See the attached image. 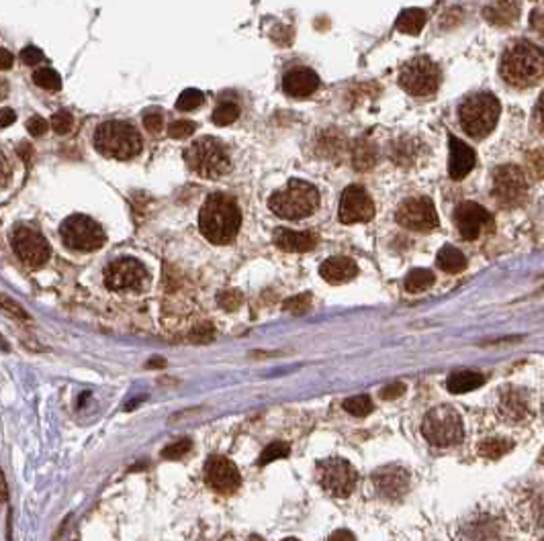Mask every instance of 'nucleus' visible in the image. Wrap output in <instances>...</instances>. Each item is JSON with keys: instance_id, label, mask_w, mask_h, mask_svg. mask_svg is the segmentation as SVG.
<instances>
[{"instance_id": "29", "label": "nucleus", "mask_w": 544, "mask_h": 541, "mask_svg": "<svg viewBox=\"0 0 544 541\" xmlns=\"http://www.w3.org/2000/svg\"><path fill=\"white\" fill-rule=\"evenodd\" d=\"M434 284V274L430 270H412L405 278V290L407 293H424Z\"/></svg>"}, {"instance_id": "40", "label": "nucleus", "mask_w": 544, "mask_h": 541, "mask_svg": "<svg viewBox=\"0 0 544 541\" xmlns=\"http://www.w3.org/2000/svg\"><path fill=\"white\" fill-rule=\"evenodd\" d=\"M195 123L193 121H186V119H182V121H174L172 125H170V129H168V135L170 137H174V139H182V137H188L191 133L195 131Z\"/></svg>"}, {"instance_id": "22", "label": "nucleus", "mask_w": 544, "mask_h": 541, "mask_svg": "<svg viewBox=\"0 0 544 541\" xmlns=\"http://www.w3.org/2000/svg\"><path fill=\"white\" fill-rule=\"evenodd\" d=\"M319 274L321 278L330 284H344V282H350L358 274V268L356 263L352 262L350 258H344V256H338V258H330L326 262L319 266Z\"/></svg>"}, {"instance_id": "44", "label": "nucleus", "mask_w": 544, "mask_h": 541, "mask_svg": "<svg viewBox=\"0 0 544 541\" xmlns=\"http://www.w3.org/2000/svg\"><path fill=\"white\" fill-rule=\"evenodd\" d=\"M191 341H195V344H205V341H211L213 339V327L211 325H201L197 327L193 333H191V337H188Z\"/></svg>"}, {"instance_id": "41", "label": "nucleus", "mask_w": 544, "mask_h": 541, "mask_svg": "<svg viewBox=\"0 0 544 541\" xmlns=\"http://www.w3.org/2000/svg\"><path fill=\"white\" fill-rule=\"evenodd\" d=\"M188 449H191V442H188V439H181V442L170 443L168 447H164V449H162V458L178 459L182 458L184 454H188Z\"/></svg>"}, {"instance_id": "35", "label": "nucleus", "mask_w": 544, "mask_h": 541, "mask_svg": "<svg viewBox=\"0 0 544 541\" xmlns=\"http://www.w3.org/2000/svg\"><path fill=\"white\" fill-rule=\"evenodd\" d=\"M33 80L37 86L46 88V90H58L62 86V80L58 76V72H53L51 67H41L33 74Z\"/></svg>"}, {"instance_id": "14", "label": "nucleus", "mask_w": 544, "mask_h": 541, "mask_svg": "<svg viewBox=\"0 0 544 541\" xmlns=\"http://www.w3.org/2000/svg\"><path fill=\"white\" fill-rule=\"evenodd\" d=\"M11 246L18 260L31 268H39L50 260V244L46 237L29 227H18L11 235Z\"/></svg>"}, {"instance_id": "26", "label": "nucleus", "mask_w": 544, "mask_h": 541, "mask_svg": "<svg viewBox=\"0 0 544 541\" xmlns=\"http://www.w3.org/2000/svg\"><path fill=\"white\" fill-rule=\"evenodd\" d=\"M436 263L440 270H444L448 274H459L466 268V258L462 256V251H459L457 247L446 246L438 251L436 256Z\"/></svg>"}, {"instance_id": "50", "label": "nucleus", "mask_w": 544, "mask_h": 541, "mask_svg": "<svg viewBox=\"0 0 544 541\" xmlns=\"http://www.w3.org/2000/svg\"><path fill=\"white\" fill-rule=\"evenodd\" d=\"M330 541H356V537L348 529H338L336 533H331Z\"/></svg>"}, {"instance_id": "25", "label": "nucleus", "mask_w": 544, "mask_h": 541, "mask_svg": "<svg viewBox=\"0 0 544 541\" xmlns=\"http://www.w3.org/2000/svg\"><path fill=\"white\" fill-rule=\"evenodd\" d=\"M485 384V376L479 372H471V370H462V372H454L448 378V390L454 394H464L471 390H477L479 386Z\"/></svg>"}, {"instance_id": "9", "label": "nucleus", "mask_w": 544, "mask_h": 541, "mask_svg": "<svg viewBox=\"0 0 544 541\" xmlns=\"http://www.w3.org/2000/svg\"><path fill=\"white\" fill-rule=\"evenodd\" d=\"M62 241L74 251H97L105 244V231L97 221L84 214H72L62 223Z\"/></svg>"}, {"instance_id": "56", "label": "nucleus", "mask_w": 544, "mask_h": 541, "mask_svg": "<svg viewBox=\"0 0 544 541\" xmlns=\"http://www.w3.org/2000/svg\"><path fill=\"white\" fill-rule=\"evenodd\" d=\"M282 541H299V540H295V537H287V540H282Z\"/></svg>"}, {"instance_id": "53", "label": "nucleus", "mask_w": 544, "mask_h": 541, "mask_svg": "<svg viewBox=\"0 0 544 541\" xmlns=\"http://www.w3.org/2000/svg\"><path fill=\"white\" fill-rule=\"evenodd\" d=\"M6 94H9V86H6V84L0 80V99H4Z\"/></svg>"}, {"instance_id": "17", "label": "nucleus", "mask_w": 544, "mask_h": 541, "mask_svg": "<svg viewBox=\"0 0 544 541\" xmlns=\"http://www.w3.org/2000/svg\"><path fill=\"white\" fill-rule=\"evenodd\" d=\"M454 223L461 231V235L464 239L473 241L477 239L479 235L483 233L485 227H489L494 223L491 214L487 213L481 204L477 202H461L454 211Z\"/></svg>"}, {"instance_id": "2", "label": "nucleus", "mask_w": 544, "mask_h": 541, "mask_svg": "<svg viewBox=\"0 0 544 541\" xmlns=\"http://www.w3.org/2000/svg\"><path fill=\"white\" fill-rule=\"evenodd\" d=\"M544 74V58L540 48L528 41L511 43L501 58V76L516 88H530L540 84Z\"/></svg>"}, {"instance_id": "34", "label": "nucleus", "mask_w": 544, "mask_h": 541, "mask_svg": "<svg viewBox=\"0 0 544 541\" xmlns=\"http://www.w3.org/2000/svg\"><path fill=\"white\" fill-rule=\"evenodd\" d=\"M203 102H205L203 92L197 90V88H188V90H184L181 97H178L176 109H178V111H195Z\"/></svg>"}, {"instance_id": "54", "label": "nucleus", "mask_w": 544, "mask_h": 541, "mask_svg": "<svg viewBox=\"0 0 544 541\" xmlns=\"http://www.w3.org/2000/svg\"><path fill=\"white\" fill-rule=\"evenodd\" d=\"M0 349H4V351H9V349H11V347H9V344H6V339H4L2 335H0Z\"/></svg>"}, {"instance_id": "48", "label": "nucleus", "mask_w": 544, "mask_h": 541, "mask_svg": "<svg viewBox=\"0 0 544 541\" xmlns=\"http://www.w3.org/2000/svg\"><path fill=\"white\" fill-rule=\"evenodd\" d=\"M403 393H405V386H403L401 382H393V384H389V386H385V388H383L380 396H383V398H387V400H393V398L401 396Z\"/></svg>"}, {"instance_id": "36", "label": "nucleus", "mask_w": 544, "mask_h": 541, "mask_svg": "<svg viewBox=\"0 0 544 541\" xmlns=\"http://www.w3.org/2000/svg\"><path fill=\"white\" fill-rule=\"evenodd\" d=\"M289 456V445L287 443H272V445H268L266 449H264L262 454H260V459H258V464L260 466H266V464H270V461H274V459L279 458H287Z\"/></svg>"}, {"instance_id": "31", "label": "nucleus", "mask_w": 544, "mask_h": 541, "mask_svg": "<svg viewBox=\"0 0 544 541\" xmlns=\"http://www.w3.org/2000/svg\"><path fill=\"white\" fill-rule=\"evenodd\" d=\"M417 141H412V143H407L405 139L403 141H397L395 146H393V153H391V158L395 160V164H413V162H417Z\"/></svg>"}, {"instance_id": "37", "label": "nucleus", "mask_w": 544, "mask_h": 541, "mask_svg": "<svg viewBox=\"0 0 544 541\" xmlns=\"http://www.w3.org/2000/svg\"><path fill=\"white\" fill-rule=\"evenodd\" d=\"M0 309L2 311H6L11 317H15V319H23V321H29V315H27V311L18 305V302H15L11 296H4V295H0Z\"/></svg>"}, {"instance_id": "20", "label": "nucleus", "mask_w": 544, "mask_h": 541, "mask_svg": "<svg viewBox=\"0 0 544 541\" xmlns=\"http://www.w3.org/2000/svg\"><path fill=\"white\" fill-rule=\"evenodd\" d=\"M448 146H450V162H448L450 178L452 180H462L475 168V160H477L475 151L454 135L448 137Z\"/></svg>"}, {"instance_id": "10", "label": "nucleus", "mask_w": 544, "mask_h": 541, "mask_svg": "<svg viewBox=\"0 0 544 541\" xmlns=\"http://www.w3.org/2000/svg\"><path fill=\"white\" fill-rule=\"evenodd\" d=\"M317 482L321 484L324 491L330 492L331 496L344 498L348 494H352L356 486V470L346 459H321L317 464Z\"/></svg>"}, {"instance_id": "18", "label": "nucleus", "mask_w": 544, "mask_h": 541, "mask_svg": "<svg viewBox=\"0 0 544 541\" xmlns=\"http://www.w3.org/2000/svg\"><path fill=\"white\" fill-rule=\"evenodd\" d=\"M373 482L383 496L399 498L401 494H405L407 486H410V476L399 466H387L373 474Z\"/></svg>"}, {"instance_id": "28", "label": "nucleus", "mask_w": 544, "mask_h": 541, "mask_svg": "<svg viewBox=\"0 0 544 541\" xmlns=\"http://www.w3.org/2000/svg\"><path fill=\"white\" fill-rule=\"evenodd\" d=\"M501 410H503V415H506L510 421H520V419H524L528 415L524 398L518 396L516 393L506 394V396L501 398Z\"/></svg>"}, {"instance_id": "8", "label": "nucleus", "mask_w": 544, "mask_h": 541, "mask_svg": "<svg viewBox=\"0 0 544 541\" xmlns=\"http://www.w3.org/2000/svg\"><path fill=\"white\" fill-rule=\"evenodd\" d=\"M440 80H442L440 67L426 55L405 64L399 74V86L407 94L417 97V99H428L432 94H436Z\"/></svg>"}, {"instance_id": "19", "label": "nucleus", "mask_w": 544, "mask_h": 541, "mask_svg": "<svg viewBox=\"0 0 544 541\" xmlns=\"http://www.w3.org/2000/svg\"><path fill=\"white\" fill-rule=\"evenodd\" d=\"M282 88L293 99H307L319 88V76L309 67H295V70L287 72V76L282 80Z\"/></svg>"}, {"instance_id": "55", "label": "nucleus", "mask_w": 544, "mask_h": 541, "mask_svg": "<svg viewBox=\"0 0 544 541\" xmlns=\"http://www.w3.org/2000/svg\"><path fill=\"white\" fill-rule=\"evenodd\" d=\"M247 541H264V540H262V537H258V535H252V537H250V540H247Z\"/></svg>"}, {"instance_id": "52", "label": "nucleus", "mask_w": 544, "mask_h": 541, "mask_svg": "<svg viewBox=\"0 0 544 541\" xmlns=\"http://www.w3.org/2000/svg\"><path fill=\"white\" fill-rule=\"evenodd\" d=\"M6 480H4V474L0 472V503H4L6 501Z\"/></svg>"}, {"instance_id": "11", "label": "nucleus", "mask_w": 544, "mask_h": 541, "mask_svg": "<svg viewBox=\"0 0 544 541\" xmlns=\"http://www.w3.org/2000/svg\"><path fill=\"white\" fill-rule=\"evenodd\" d=\"M528 180L516 165H501L494 172V198L501 207H518L526 200Z\"/></svg>"}, {"instance_id": "42", "label": "nucleus", "mask_w": 544, "mask_h": 541, "mask_svg": "<svg viewBox=\"0 0 544 541\" xmlns=\"http://www.w3.org/2000/svg\"><path fill=\"white\" fill-rule=\"evenodd\" d=\"M219 305L225 309V311H235L240 305H242V295L238 290H225L219 295Z\"/></svg>"}, {"instance_id": "5", "label": "nucleus", "mask_w": 544, "mask_h": 541, "mask_svg": "<svg viewBox=\"0 0 544 541\" xmlns=\"http://www.w3.org/2000/svg\"><path fill=\"white\" fill-rule=\"evenodd\" d=\"M95 146L107 158L132 160L142 151V137L129 123L107 121L95 133Z\"/></svg>"}, {"instance_id": "6", "label": "nucleus", "mask_w": 544, "mask_h": 541, "mask_svg": "<svg viewBox=\"0 0 544 541\" xmlns=\"http://www.w3.org/2000/svg\"><path fill=\"white\" fill-rule=\"evenodd\" d=\"M499 113H501L499 100L487 92L473 94L466 100H462L459 106L462 129L475 139H483L494 131L499 121Z\"/></svg>"}, {"instance_id": "13", "label": "nucleus", "mask_w": 544, "mask_h": 541, "mask_svg": "<svg viewBox=\"0 0 544 541\" xmlns=\"http://www.w3.org/2000/svg\"><path fill=\"white\" fill-rule=\"evenodd\" d=\"M395 219L401 227L422 231V233H428V231L438 227L436 207L428 197H413L407 198L405 202H401V207L397 209Z\"/></svg>"}, {"instance_id": "38", "label": "nucleus", "mask_w": 544, "mask_h": 541, "mask_svg": "<svg viewBox=\"0 0 544 541\" xmlns=\"http://www.w3.org/2000/svg\"><path fill=\"white\" fill-rule=\"evenodd\" d=\"M309 307H311V298H309V295L293 296V298H289V300L284 302V311L293 312V315H303L305 311H309Z\"/></svg>"}, {"instance_id": "7", "label": "nucleus", "mask_w": 544, "mask_h": 541, "mask_svg": "<svg viewBox=\"0 0 544 541\" xmlns=\"http://www.w3.org/2000/svg\"><path fill=\"white\" fill-rule=\"evenodd\" d=\"M422 433L428 443L436 447H450L462 439V419L452 407L442 405L426 415L422 423Z\"/></svg>"}, {"instance_id": "21", "label": "nucleus", "mask_w": 544, "mask_h": 541, "mask_svg": "<svg viewBox=\"0 0 544 541\" xmlns=\"http://www.w3.org/2000/svg\"><path fill=\"white\" fill-rule=\"evenodd\" d=\"M274 244L282 251L301 253V251H311L317 246V235L311 231L279 229L274 233Z\"/></svg>"}, {"instance_id": "33", "label": "nucleus", "mask_w": 544, "mask_h": 541, "mask_svg": "<svg viewBox=\"0 0 544 541\" xmlns=\"http://www.w3.org/2000/svg\"><path fill=\"white\" fill-rule=\"evenodd\" d=\"M344 409L354 417H366L373 410V400L366 394H358V396H352V398L344 400Z\"/></svg>"}, {"instance_id": "1", "label": "nucleus", "mask_w": 544, "mask_h": 541, "mask_svg": "<svg viewBox=\"0 0 544 541\" xmlns=\"http://www.w3.org/2000/svg\"><path fill=\"white\" fill-rule=\"evenodd\" d=\"M242 225V211L235 198L223 192H213L205 200L198 213V227L205 239L215 246H228L235 237Z\"/></svg>"}, {"instance_id": "23", "label": "nucleus", "mask_w": 544, "mask_h": 541, "mask_svg": "<svg viewBox=\"0 0 544 541\" xmlns=\"http://www.w3.org/2000/svg\"><path fill=\"white\" fill-rule=\"evenodd\" d=\"M483 17L487 18L491 25L506 27L520 17V2L518 0H494L483 9Z\"/></svg>"}, {"instance_id": "15", "label": "nucleus", "mask_w": 544, "mask_h": 541, "mask_svg": "<svg viewBox=\"0 0 544 541\" xmlns=\"http://www.w3.org/2000/svg\"><path fill=\"white\" fill-rule=\"evenodd\" d=\"M340 221L352 223H366L375 217V204L366 195L363 186H348L340 200Z\"/></svg>"}, {"instance_id": "30", "label": "nucleus", "mask_w": 544, "mask_h": 541, "mask_svg": "<svg viewBox=\"0 0 544 541\" xmlns=\"http://www.w3.org/2000/svg\"><path fill=\"white\" fill-rule=\"evenodd\" d=\"M511 447H513V445H511V442L495 437V439H487V442L481 443V447H479V454L487 459H499V458H503V456L510 452Z\"/></svg>"}, {"instance_id": "47", "label": "nucleus", "mask_w": 544, "mask_h": 541, "mask_svg": "<svg viewBox=\"0 0 544 541\" xmlns=\"http://www.w3.org/2000/svg\"><path fill=\"white\" fill-rule=\"evenodd\" d=\"M21 60L25 64H29V66H35V64H39L43 60V53L37 50V48H25V50L21 51Z\"/></svg>"}, {"instance_id": "39", "label": "nucleus", "mask_w": 544, "mask_h": 541, "mask_svg": "<svg viewBox=\"0 0 544 541\" xmlns=\"http://www.w3.org/2000/svg\"><path fill=\"white\" fill-rule=\"evenodd\" d=\"M72 123H74V119H72V115L68 111H60V113H55V115L51 116V129L55 133H60V135H66L72 129Z\"/></svg>"}, {"instance_id": "49", "label": "nucleus", "mask_w": 544, "mask_h": 541, "mask_svg": "<svg viewBox=\"0 0 544 541\" xmlns=\"http://www.w3.org/2000/svg\"><path fill=\"white\" fill-rule=\"evenodd\" d=\"M17 121V115L11 109H2L0 111V127H9Z\"/></svg>"}, {"instance_id": "51", "label": "nucleus", "mask_w": 544, "mask_h": 541, "mask_svg": "<svg viewBox=\"0 0 544 541\" xmlns=\"http://www.w3.org/2000/svg\"><path fill=\"white\" fill-rule=\"evenodd\" d=\"M11 66H13V55L0 48V70H9Z\"/></svg>"}, {"instance_id": "45", "label": "nucleus", "mask_w": 544, "mask_h": 541, "mask_svg": "<svg viewBox=\"0 0 544 541\" xmlns=\"http://www.w3.org/2000/svg\"><path fill=\"white\" fill-rule=\"evenodd\" d=\"M11 176H13V168H11V162H9L6 153L0 149V188L9 184Z\"/></svg>"}, {"instance_id": "3", "label": "nucleus", "mask_w": 544, "mask_h": 541, "mask_svg": "<svg viewBox=\"0 0 544 541\" xmlns=\"http://www.w3.org/2000/svg\"><path fill=\"white\" fill-rule=\"evenodd\" d=\"M268 207L277 217L287 221L307 219L319 207V192L314 184L295 178L270 197Z\"/></svg>"}, {"instance_id": "12", "label": "nucleus", "mask_w": 544, "mask_h": 541, "mask_svg": "<svg viewBox=\"0 0 544 541\" xmlns=\"http://www.w3.org/2000/svg\"><path fill=\"white\" fill-rule=\"evenodd\" d=\"M105 284L115 293L125 290H142L148 284V272L144 263L133 258H121L107 266L105 270Z\"/></svg>"}, {"instance_id": "16", "label": "nucleus", "mask_w": 544, "mask_h": 541, "mask_svg": "<svg viewBox=\"0 0 544 541\" xmlns=\"http://www.w3.org/2000/svg\"><path fill=\"white\" fill-rule=\"evenodd\" d=\"M205 480L219 494H233L240 488L242 476L240 470L223 456H213L205 464Z\"/></svg>"}, {"instance_id": "27", "label": "nucleus", "mask_w": 544, "mask_h": 541, "mask_svg": "<svg viewBox=\"0 0 544 541\" xmlns=\"http://www.w3.org/2000/svg\"><path fill=\"white\" fill-rule=\"evenodd\" d=\"M426 25V13L422 9H407L397 17V31L407 35H417Z\"/></svg>"}, {"instance_id": "24", "label": "nucleus", "mask_w": 544, "mask_h": 541, "mask_svg": "<svg viewBox=\"0 0 544 541\" xmlns=\"http://www.w3.org/2000/svg\"><path fill=\"white\" fill-rule=\"evenodd\" d=\"M377 164V146L370 143L368 139H356L354 146H352V165L358 170V172H366L370 170L373 165Z\"/></svg>"}, {"instance_id": "43", "label": "nucleus", "mask_w": 544, "mask_h": 541, "mask_svg": "<svg viewBox=\"0 0 544 541\" xmlns=\"http://www.w3.org/2000/svg\"><path fill=\"white\" fill-rule=\"evenodd\" d=\"M162 125H164V116H162L160 111H148V113L144 115V127H146L149 133H160Z\"/></svg>"}, {"instance_id": "32", "label": "nucleus", "mask_w": 544, "mask_h": 541, "mask_svg": "<svg viewBox=\"0 0 544 541\" xmlns=\"http://www.w3.org/2000/svg\"><path fill=\"white\" fill-rule=\"evenodd\" d=\"M240 116V106L235 102H221L213 113V123L219 125V127H225V125H231L235 119Z\"/></svg>"}, {"instance_id": "4", "label": "nucleus", "mask_w": 544, "mask_h": 541, "mask_svg": "<svg viewBox=\"0 0 544 541\" xmlns=\"http://www.w3.org/2000/svg\"><path fill=\"white\" fill-rule=\"evenodd\" d=\"M188 168L201 178L217 180L231 170V158L228 148L215 137H201L184 151Z\"/></svg>"}, {"instance_id": "46", "label": "nucleus", "mask_w": 544, "mask_h": 541, "mask_svg": "<svg viewBox=\"0 0 544 541\" xmlns=\"http://www.w3.org/2000/svg\"><path fill=\"white\" fill-rule=\"evenodd\" d=\"M27 129H29L31 135L39 137V135H43V133L50 129V125H48V121H46V119H41V116H31V119H29V123H27Z\"/></svg>"}]
</instances>
